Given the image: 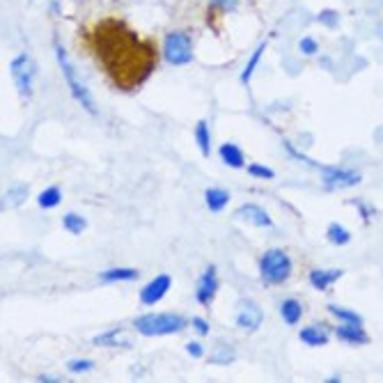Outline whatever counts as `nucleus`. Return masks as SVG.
Segmentation results:
<instances>
[{"instance_id": "nucleus-1", "label": "nucleus", "mask_w": 383, "mask_h": 383, "mask_svg": "<svg viewBox=\"0 0 383 383\" xmlns=\"http://www.w3.org/2000/svg\"><path fill=\"white\" fill-rule=\"evenodd\" d=\"M80 47L104 71L108 83L122 92H133L159 65V47L142 37L120 16H104L80 28Z\"/></svg>"}, {"instance_id": "nucleus-2", "label": "nucleus", "mask_w": 383, "mask_h": 383, "mask_svg": "<svg viewBox=\"0 0 383 383\" xmlns=\"http://www.w3.org/2000/svg\"><path fill=\"white\" fill-rule=\"evenodd\" d=\"M186 319L175 312H161V315H145L133 322L135 331L145 337H159V335H175L186 328Z\"/></svg>"}, {"instance_id": "nucleus-3", "label": "nucleus", "mask_w": 383, "mask_h": 383, "mask_svg": "<svg viewBox=\"0 0 383 383\" xmlns=\"http://www.w3.org/2000/svg\"><path fill=\"white\" fill-rule=\"evenodd\" d=\"M56 58L60 62V69H62V74H65V80H67V85L71 90V97H74L90 115H97V106H95L92 95H90V90L83 83H80V78L76 76V69H74V65H71L67 51L62 49L58 42H56Z\"/></svg>"}, {"instance_id": "nucleus-4", "label": "nucleus", "mask_w": 383, "mask_h": 383, "mask_svg": "<svg viewBox=\"0 0 383 383\" xmlns=\"http://www.w3.org/2000/svg\"><path fill=\"white\" fill-rule=\"evenodd\" d=\"M260 273L267 285H282L291 276V260L287 257L285 250L271 248L264 253V257L260 262Z\"/></svg>"}, {"instance_id": "nucleus-5", "label": "nucleus", "mask_w": 383, "mask_h": 383, "mask_svg": "<svg viewBox=\"0 0 383 383\" xmlns=\"http://www.w3.org/2000/svg\"><path fill=\"white\" fill-rule=\"evenodd\" d=\"M163 56L175 67L188 65L193 60V39H190V35L184 30L170 32L166 37V44H163Z\"/></svg>"}, {"instance_id": "nucleus-6", "label": "nucleus", "mask_w": 383, "mask_h": 383, "mask_svg": "<svg viewBox=\"0 0 383 383\" xmlns=\"http://www.w3.org/2000/svg\"><path fill=\"white\" fill-rule=\"evenodd\" d=\"M35 74H37V69H35V62L25 56H19L12 60V78L16 87H19V92L28 99L32 97V80H35Z\"/></svg>"}, {"instance_id": "nucleus-7", "label": "nucleus", "mask_w": 383, "mask_h": 383, "mask_svg": "<svg viewBox=\"0 0 383 383\" xmlns=\"http://www.w3.org/2000/svg\"><path fill=\"white\" fill-rule=\"evenodd\" d=\"M172 285V278L170 276H159L154 278L150 285H145L142 291H140V303L142 305H154L159 303V300L168 294V289Z\"/></svg>"}, {"instance_id": "nucleus-8", "label": "nucleus", "mask_w": 383, "mask_h": 383, "mask_svg": "<svg viewBox=\"0 0 383 383\" xmlns=\"http://www.w3.org/2000/svg\"><path fill=\"white\" fill-rule=\"evenodd\" d=\"M262 319H264L262 310L255 305L253 300H243L239 312H236V326L243 328V331H248V333H255L260 328Z\"/></svg>"}, {"instance_id": "nucleus-9", "label": "nucleus", "mask_w": 383, "mask_h": 383, "mask_svg": "<svg viewBox=\"0 0 383 383\" xmlns=\"http://www.w3.org/2000/svg\"><path fill=\"white\" fill-rule=\"evenodd\" d=\"M216 291H218V278H216V267H209L205 273H202V278L197 280V289H195V296L197 300L202 305H209L214 300L216 296Z\"/></svg>"}, {"instance_id": "nucleus-10", "label": "nucleus", "mask_w": 383, "mask_h": 383, "mask_svg": "<svg viewBox=\"0 0 383 383\" xmlns=\"http://www.w3.org/2000/svg\"><path fill=\"white\" fill-rule=\"evenodd\" d=\"M360 181V175L353 170H326L324 175V186L326 188H346Z\"/></svg>"}, {"instance_id": "nucleus-11", "label": "nucleus", "mask_w": 383, "mask_h": 383, "mask_svg": "<svg viewBox=\"0 0 383 383\" xmlns=\"http://www.w3.org/2000/svg\"><path fill=\"white\" fill-rule=\"evenodd\" d=\"M236 216L243 218V221H248L255 227H271L273 225L271 216L264 212L262 207H257V205H243V207H239V209H236Z\"/></svg>"}, {"instance_id": "nucleus-12", "label": "nucleus", "mask_w": 383, "mask_h": 383, "mask_svg": "<svg viewBox=\"0 0 383 383\" xmlns=\"http://www.w3.org/2000/svg\"><path fill=\"white\" fill-rule=\"evenodd\" d=\"M335 335L340 337L342 342H349V344H367V333L363 331L358 324H344V326H337Z\"/></svg>"}, {"instance_id": "nucleus-13", "label": "nucleus", "mask_w": 383, "mask_h": 383, "mask_svg": "<svg viewBox=\"0 0 383 383\" xmlns=\"http://www.w3.org/2000/svg\"><path fill=\"white\" fill-rule=\"evenodd\" d=\"M342 278V271L337 269V271H324V269H315V271H310V282H312V287L315 289H328L333 285L335 280H340Z\"/></svg>"}, {"instance_id": "nucleus-14", "label": "nucleus", "mask_w": 383, "mask_h": 383, "mask_svg": "<svg viewBox=\"0 0 383 383\" xmlns=\"http://www.w3.org/2000/svg\"><path fill=\"white\" fill-rule=\"evenodd\" d=\"M280 315H282V319H285V324L296 326L300 322V317H303V308H300L296 298H287V300H282Z\"/></svg>"}, {"instance_id": "nucleus-15", "label": "nucleus", "mask_w": 383, "mask_h": 383, "mask_svg": "<svg viewBox=\"0 0 383 383\" xmlns=\"http://www.w3.org/2000/svg\"><path fill=\"white\" fill-rule=\"evenodd\" d=\"M205 200H207L209 212L218 214L221 209H225L227 202H230V193H227V190H223V188H207Z\"/></svg>"}, {"instance_id": "nucleus-16", "label": "nucleus", "mask_w": 383, "mask_h": 383, "mask_svg": "<svg viewBox=\"0 0 383 383\" xmlns=\"http://www.w3.org/2000/svg\"><path fill=\"white\" fill-rule=\"evenodd\" d=\"M218 154H221V159H223L230 168H243V163H245L243 152H241L239 147H236V145L225 142V145H221V150H218Z\"/></svg>"}, {"instance_id": "nucleus-17", "label": "nucleus", "mask_w": 383, "mask_h": 383, "mask_svg": "<svg viewBox=\"0 0 383 383\" xmlns=\"http://www.w3.org/2000/svg\"><path fill=\"white\" fill-rule=\"evenodd\" d=\"M140 273L135 269H108L104 273H99V280L102 282H129V280H138Z\"/></svg>"}, {"instance_id": "nucleus-18", "label": "nucleus", "mask_w": 383, "mask_h": 383, "mask_svg": "<svg viewBox=\"0 0 383 383\" xmlns=\"http://www.w3.org/2000/svg\"><path fill=\"white\" fill-rule=\"evenodd\" d=\"M300 340L310 346H324V344H328V335L322 326H308L300 331Z\"/></svg>"}, {"instance_id": "nucleus-19", "label": "nucleus", "mask_w": 383, "mask_h": 383, "mask_svg": "<svg viewBox=\"0 0 383 383\" xmlns=\"http://www.w3.org/2000/svg\"><path fill=\"white\" fill-rule=\"evenodd\" d=\"M195 140H197V147L200 152L209 157V152H212V135H209V126H207V120H200L197 126H195Z\"/></svg>"}, {"instance_id": "nucleus-20", "label": "nucleus", "mask_w": 383, "mask_h": 383, "mask_svg": "<svg viewBox=\"0 0 383 383\" xmlns=\"http://www.w3.org/2000/svg\"><path fill=\"white\" fill-rule=\"evenodd\" d=\"M37 202L42 209H53V207H58L62 202V193H60V188L58 186H49L47 190H42V195L37 197Z\"/></svg>"}, {"instance_id": "nucleus-21", "label": "nucleus", "mask_w": 383, "mask_h": 383, "mask_svg": "<svg viewBox=\"0 0 383 383\" xmlns=\"http://www.w3.org/2000/svg\"><path fill=\"white\" fill-rule=\"evenodd\" d=\"M62 225H65V230L71 232V234H80V232H85V227H87V221L83 216H78V214H67L65 218H62Z\"/></svg>"}, {"instance_id": "nucleus-22", "label": "nucleus", "mask_w": 383, "mask_h": 383, "mask_svg": "<svg viewBox=\"0 0 383 383\" xmlns=\"http://www.w3.org/2000/svg\"><path fill=\"white\" fill-rule=\"evenodd\" d=\"M326 236H328V241L335 243V245H344V243H349V239H351V234L346 232L342 225H337V223H331V225H328Z\"/></svg>"}, {"instance_id": "nucleus-23", "label": "nucleus", "mask_w": 383, "mask_h": 383, "mask_svg": "<svg viewBox=\"0 0 383 383\" xmlns=\"http://www.w3.org/2000/svg\"><path fill=\"white\" fill-rule=\"evenodd\" d=\"M25 193H28V188H25V186L10 188V190H7L5 200H3V209H12V207H16L19 202H23V200H25Z\"/></svg>"}, {"instance_id": "nucleus-24", "label": "nucleus", "mask_w": 383, "mask_h": 383, "mask_svg": "<svg viewBox=\"0 0 383 383\" xmlns=\"http://www.w3.org/2000/svg\"><path fill=\"white\" fill-rule=\"evenodd\" d=\"M328 312H331L333 317H337V319H342V322H346V324H358V326L363 324V317L351 312V310H344V308H337V305H328Z\"/></svg>"}, {"instance_id": "nucleus-25", "label": "nucleus", "mask_w": 383, "mask_h": 383, "mask_svg": "<svg viewBox=\"0 0 383 383\" xmlns=\"http://www.w3.org/2000/svg\"><path fill=\"white\" fill-rule=\"evenodd\" d=\"M264 49H267V42H264V44H260V47H257V51H255V53H253V58L248 60V67H245V71L241 74V80H243V83H248V80H250V76H253L255 67H257V62H260V58H262Z\"/></svg>"}, {"instance_id": "nucleus-26", "label": "nucleus", "mask_w": 383, "mask_h": 383, "mask_svg": "<svg viewBox=\"0 0 383 383\" xmlns=\"http://www.w3.org/2000/svg\"><path fill=\"white\" fill-rule=\"evenodd\" d=\"M236 5H239V0H209V10L218 14L232 12Z\"/></svg>"}, {"instance_id": "nucleus-27", "label": "nucleus", "mask_w": 383, "mask_h": 383, "mask_svg": "<svg viewBox=\"0 0 383 383\" xmlns=\"http://www.w3.org/2000/svg\"><path fill=\"white\" fill-rule=\"evenodd\" d=\"M67 370L74 372V374L92 372V370H95V363H92V360H69V363H67Z\"/></svg>"}, {"instance_id": "nucleus-28", "label": "nucleus", "mask_w": 383, "mask_h": 383, "mask_svg": "<svg viewBox=\"0 0 383 383\" xmlns=\"http://www.w3.org/2000/svg\"><path fill=\"white\" fill-rule=\"evenodd\" d=\"M248 172L253 177H260V179H273V170L271 168H267V166H248Z\"/></svg>"}, {"instance_id": "nucleus-29", "label": "nucleus", "mask_w": 383, "mask_h": 383, "mask_svg": "<svg viewBox=\"0 0 383 383\" xmlns=\"http://www.w3.org/2000/svg\"><path fill=\"white\" fill-rule=\"evenodd\" d=\"M117 337H120V333H115V331L104 333V335L95 337V344H120V342H117Z\"/></svg>"}, {"instance_id": "nucleus-30", "label": "nucleus", "mask_w": 383, "mask_h": 383, "mask_svg": "<svg viewBox=\"0 0 383 383\" xmlns=\"http://www.w3.org/2000/svg\"><path fill=\"white\" fill-rule=\"evenodd\" d=\"M298 49L305 53V56H312V53L317 51V42L312 39V37H305V39H300V44H298Z\"/></svg>"}, {"instance_id": "nucleus-31", "label": "nucleus", "mask_w": 383, "mask_h": 383, "mask_svg": "<svg viewBox=\"0 0 383 383\" xmlns=\"http://www.w3.org/2000/svg\"><path fill=\"white\" fill-rule=\"evenodd\" d=\"M319 23H326V25H333L337 23V12H333V10H326V12H322L319 14Z\"/></svg>"}, {"instance_id": "nucleus-32", "label": "nucleus", "mask_w": 383, "mask_h": 383, "mask_svg": "<svg viewBox=\"0 0 383 383\" xmlns=\"http://www.w3.org/2000/svg\"><path fill=\"white\" fill-rule=\"evenodd\" d=\"M193 328H195L200 335H207V333H209V324L205 322V319H200V317L193 319Z\"/></svg>"}, {"instance_id": "nucleus-33", "label": "nucleus", "mask_w": 383, "mask_h": 383, "mask_svg": "<svg viewBox=\"0 0 383 383\" xmlns=\"http://www.w3.org/2000/svg\"><path fill=\"white\" fill-rule=\"evenodd\" d=\"M186 351H188L190 355H193V358H200V355H202V346H200L197 342H188Z\"/></svg>"}]
</instances>
